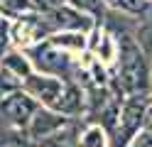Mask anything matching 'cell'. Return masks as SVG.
Segmentation results:
<instances>
[{
  "label": "cell",
  "instance_id": "ac0fdd59",
  "mask_svg": "<svg viewBox=\"0 0 152 147\" xmlns=\"http://www.w3.org/2000/svg\"><path fill=\"white\" fill-rule=\"evenodd\" d=\"M12 49V22L0 17V59Z\"/></svg>",
  "mask_w": 152,
  "mask_h": 147
},
{
  "label": "cell",
  "instance_id": "7a4b0ae2",
  "mask_svg": "<svg viewBox=\"0 0 152 147\" xmlns=\"http://www.w3.org/2000/svg\"><path fill=\"white\" fill-rule=\"evenodd\" d=\"M27 54V59L32 61L34 74H44V76H56L64 78V81H76V74H79V61L69 54L59 49L56 44H52L49 39L34 44L30 49H22Z\"/></svg>",
  "mask_w": 152,
  "mask_h": 147
},
{
  "label": "cell",
  "instance_id": "52a82bcc",
  "mask_svg": "<svg viewBox=\"0 0 152 147\" xmlns=\"http://www.w3.org/2000/svg\"><path fill=\"white\" fill-rule=\"evenodd\" d=\"M66 123H69V118H64L61 113H54V110H49V108L39 105L37 113L32 115L30 125L25 127V137H27L30 145H37V142L47 140L49 135H54L56 130H61Z\"/></svg>",
  "mask_w": 152,
  "mask_h": 147
},
{
  "label": "cell",
  "instance_id": "e0dca14e",
  "mask_svg": "<svg viewBox=\"0 0 152 147\" xmlns=\"http://www.w3.org/2000/svg\"><path fill=\"white\" fill-rule=\"evenodd\" d=\"M0 147H30L25 132L12 130V127H3L0 130Z\"/></svg>",
  "mask_w": 152,
  "mask_h": 147
},
{
  "label": "cell",
  "instance_id": "6da1fadb",
  "mask_svg": "<svg viewBox=\"0 0 152 147\" xmlns=\"http://www.w3.org/2000/svg\"><path fill=\"white\" fill-rule=\"evenodd\" d=\"M118 39V59H115V83L123 96H150L152 93V81H150V59L140 49L132 34H120Z\"/></svg>",
  "mask_w": 152,
  "mask_h": 147
},
{
  "label": "cell",
  "instance_id": "3957f363",
  "mask_svg": "<svg viewBox=\"0 0 152 147\" xmlns=\"http://www.w3.org/2000/svg\"><path fill=\"white\" fill-rule=\"evenodd\" d=\"M150 103V96H125L120 105L118 123L110 132V147H128L130 140L142 130V115Z\"/></svg>",
  "mask_w": 152,
  "mask_h": 147
},
{
  "label": "cell",
  "instance_id": "277c9868",
  "mask_svg": "<svg viewBox=\"0 0 152 147\" xmlns=\"http://www.w3.org/2000/svg\"><path fill=\"white\" fill-rule=\"evenodd\" d=\"M37 108H39V103H37L30 93L17 91V93H12V96H7V98L0 101V125L25 132V127L30 125L32 115L37 113Z\"/></svg>",
  "mask_w": 152,
  "mask_h": 147
},
{
  "label": "cell",
  "instance_id": "9a60e30c",
  "mask_svg": "<svg viewBox=\"0 0 152 147\" xmlns=\"http://www.w3.org/2000/svg\"><path fill=\"white\" fill-rule=\"evenodd\" d=\"M135 42L140 44L142 52H145V56L152 61V15L137 25V29H135Z\"/></svg>",
  "mask_w": 152,
  "mask_h": 147
},
{
  "label": "cell",
  "instance_id": "ba28073f",
  "mask_svg": "<svg viewBox=\"0 0 152 147\" xmlns=\"http://www.w3.org/2000/svg\"><path fill=\"white\" fill-rule=\"evenodd\" d=\"M79 137H81V120H69L61 130H56L54 135L32 147H79Z\"/></svg>",
  "mask_w": 152,
  "mask_h": 147
},
{
  "label": "cell",
  "instance_id": "2e32d148",
  "mask_svg": "<svg viewBox=\"0 0 152 147\" xmlns=\"http://www.w3.org/2000/svg\"><path fill=\"white\" fill-rule=\"evenodd\" d=\"M17 91H22V78H17L15 74H10L7 69L0 66V101Z\"/></svg>",
  "mask_w": 152,
  "mask_h": 147
},
{
  "label": "cell",
  "instance_id": "5bb4252c",
  "mask_svg": "<svg viewBox=\"0 0 152 147\" xmlns=\"http://www.w3.org/2000/svg\"><path fill=\"white\" fill-rule=\"evenodd\" d=\"M106 5L113 10V12H123L128 17H137V15H145L150 10L147 0H106Z\"/></svg>",
  "mask_w": 152,
  "mask_h": 147
},
{
  "label": "cell",
  "instance_id": "44dd1931",
  "mask_svg": "<svg viewBox=\"0 0 152 147\" xmlns=\"http://www.w3.org/2000/svg\"><path fill=\"white\" fill-rule=\"evenodd\" d=\"M150 81H152V64H150Z\"/></svg>",
  "mask_w": 152,
  "mask_h": 147
},
{
  "label": "cell",
  "instance_id": "ffe728a7",
  "mask_svg": "<svg viewBox=\"0 0 152 147\" xmlns=\"http://www.w3.org/2000/svg\"><path fill=\"white\" fill-rule=\"evenodd\" d=\"M142 130L152 132V103H147V108H145V115H142Z\"/></svg>",
  "mask_w": 152,
  "mask_h": 147
},
{
  "label": "cell",
  "instance_id": "8fae6325",
  "mask_svg": "<svg viewBox=\"0 0 152 147\" xmlns=\"http://www.w3.org/2000/svg\"><path fill=\"white\" fill-rule=\"evenodd\" d=\"M79 147H110V137L101 125L83 123L81 137H79Z\"/></svg>",
  "mask_w": 152,
  "mask_h": 147
},
{
  "label": "cell",
  "instance_id": "5b68a950",
  "mask_svg": "<svg viewBox=\"0 0 152 147\" xmlns=\"http://www.w3.org/2000/svg\"><path fill=\"white\" fill-rule=\"evenodd\" d=\"M54 34V29L42 12L25 15L20 20H12V47L15 49H30L34 44L44 42Z\"/></svg>",
  "mask_w": 152,
  "mask_h": 147
},
{
  "label": "cell",
  "instance_id": "7402d4cb",
  "mask_svg": "<svg viewBox=\"0 0 152 147\" xmlns=\"http://www.w3.org/2000/svg\"><path fill=\"white\" fill-rule=\"evenodd\" d=\"M150 103H152V93H150Z\"/></svg>",
  "mask_w": 152,
  "mask_h": 147
},
{
  "label": "cell",
  "instance_id": "4fadbf2b",
  "mask_svg": "<svg viewBox=\"0 0 152 147\" xmlns=\"http://www.w3.org/2000/svg\"><path fill=\"white\" fill-rule=\"evenodd\" d=\"M71 7H76L79 12H83V15H88V17H93V22H101L103 25V20H106V0H66Z\"/></svg>",
  "mask_w": 152,
  "mask_h": 147
},
{
  "label": "cell",
  "instance_id": "30bf717a",
  "mask_svg": "<svg viewBox=\"0 0 152 147\" xmlns=\"http://www.w3.org/2000/svg\"><path fill=\"white\" fill-rule=\"evenodd\" d=\"M49 42L56 44L59 49H64V52H69V54H81L88 49L86 34H79V32H54L49 37Z\"/></svg>",
  "mask_w": 152,
  "mask_h": 147
},
{
  "label": "cell",
  "instance_id": "8992f818",
  "mask_svg": "<svg viewBox=\"0 0 152 147\" xmlns=\"http://www.w3.org/2000/svg\"><path fill=\"white\" fill-rule=\"evenodd\" d=\"M47 20H49V25L54 32H79V34H88L93 32L98 25L93 22V17L79 12L76 7H71L69 3L59 5L56 10H52V12L44 15Z\"/></svg>",
  "mask_w": 152,
  "mask_h": 147
},
{
  "label": "cell",
  "instance_id": "d6986e66",
  "mask_svg": "<svg viewBox=\"0 0 152 147\" xmlns=\"http://www.w3.org/2000/svg\"><path fill=\"white\" fill-rule=\"evenodd\" d=\"M128 147H152V132L140 130V132L130 140V145H128Z\"/></svg>",
  "mask_w": 152,
  "mask_h": 147
},
{
  "label": "cell",
  "instance_id": "9c48e42d",
  "mask_svg": "<svg viewBox=\"0 0 152 147\" xmlns=\"http://www.w3.org/2000/svg\"><path fill=\"white\" fill-rule=\"evenodd\" d=\"M0 66L7 69L10 74H15L17 78H22V81H25L27 76H32V74H34L32 61L27 59V54L22 52V49H15V47H12L10 52L3 56V59H0Z\"/></svg>",
  "mask_w": 152,
  "mask_h": 147
},
{
  "label": "cell",
  "instance_id": "7c38bea8",
  "mask_svg": "<svg viewBox=\"0 0 152 147\" xmlns=\"http://www.w3.org/2000/svg\"><path fill=\"white\" fill-rule=\"evenodd\" d=\"M37 12L32 0H0V17L5 20H20L25 15H32Z\"/></svg>",
  "mask_w": 152,
  "mask_h": 147
}]
</instances>
